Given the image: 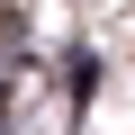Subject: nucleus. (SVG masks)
Returning a JSON list of instances; mask_svg holds the SVG:
<instances>
[]
</instances>
